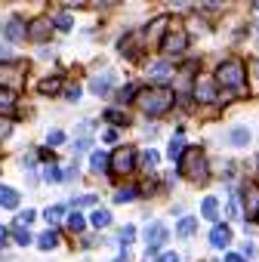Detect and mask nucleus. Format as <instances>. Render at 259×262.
I'll list each match as a JSON object with an SVG mask.
<instances>
[{
	"label": "nucleus",
	"mask_w": 259,
	"mask_h": 262,
	"mask_svg": "<svg viewBox=\"0 0 259 262\" xmlns=\"http://www.w3.org/2000/svg\"><path fill=\"white\" fill-rule=\"evenodd\" d=\"M136 102H139V108H142L148 117H161V114H167V111L173 108L176 96H173V90H167V86H148V90H142V93L136 96Z\"/></svg>",
	"instance_id": "1"
},
{
	"label": "nucleus",
	"mask_w": 259,
	"mask_h": 262,
	"mask_svg": "<svg viewBox=\"0 0 259 262\" xmlns=\"http://www.w3.org/2000/svg\"><path fill=\"white\" fill-rule=\"evenodd\" d=\"M179 173H182L188 182L207 185V179H210V164H207L204 151H198V148H185L182 158H179Z\"/></svg>",
	"instance_id": "2"
},
{
	"label": "nucleus",
	"mask_w": 259,
	"mask_h": 262,
	"mask_svg": "<svg viewBox=\"0 0 259 262\" xmlns=\"http://www.w3.org/2000/svg\"><path fill=\"white\" fill-rule=\"evenodd\" d=\"M216 80H219V86H225V90H244V83H247V68H244V62L241 59H225L219 68H216Z\"/></svg>",
	"instance_id": "3"
},
{
	"label": "nucleus",
	"mask_w": 259,
	"mask_h": 262,
	"mask_svg": "<svg viewBox=\"0 0 259 262\" xmlns=\"http://www.w3.org/2000/svg\"><path fill=\"white\" fill-rule=\"evenodd\" d=\"M108 167H111V176H117V179L130 176V173H133V167H136V151L130 148V145L117 148V151L108 158Z\"/></svg>",
	"instance_id": "4"
},
{
	"label": "nucleus",
	"mask_w": 259,
	"mask_h": 262,
	"mask_svg": "<svg viewBox=\"0 0 259 262\" xmlns=\"http://www.w3.org/2000/svg\"><path fill=\"white\" fill-rule=\"evenodd\" d=\"M25 83V68L19 62H0V86L4 90H19Z\"/></svg>",
	"instance_id": "5"
},
{
	"label": "nucleus",
	"mask_w": 259,
	"mask_h": 262,
	"mask_svg": "<svg viewBox=\"0 0 259 262\" xmlns=\"http://www.w3.org/2000/svg\"><path fill=\"white\" fill-rule=\"evenodd\" d=\"M167 241V228H164V222H152L148 228H145V256H155L158 253V247ZM158 259V256H155Z\"/></svg>",
	"instance_id": "6"
},
{
	"label": "nucleus",
	"mask_w": 259,
	"mask_h": 262,
	"mask_svg": "<svg viewBox=\"0 0 259 262\" xmlns=\"http://www.w3.org/2000/svg\"><path fill=\"white\" fill-rule=\"evenodd\" d=\"M185 47H188V34H185L182 28H176V31H170V34L164 37V53H167V56H179Z\"/></svg>",
	"instance_id": "7"
},
{
	"label": "nucleus",
	"mask_w": 259,
	"mask_h": 262,
	"mask_svg": "<svg viewBox=\"0 0 259 262\" xmlns=\"http://www.w3.org/2000/svg\"><path fill=\"white\" fill-rule=\"evenodd\" d=\"M4 34H7V40H10V43H19V40H25V34H28V25H25V19H10V22H7V28H4Z\"/></svg>",
	"instance_id": "8"
},
{
	"label": "nucleus",
	"mask_w": 259,
	"mask_h": 262,
	"mask_svg": "<svg viewBox=\"0 0 259 262\" xmlns=\"http://www.w3.org/2000/svg\"><path fill=\"white\" fill-rule=\"evenodd\" d=\"M111 86H114V71H102V74H96L93 83H90V90H93L96 96H108Z\"/></svg>",
	"instance_id": "9"
},
{
	"label": "nucleus",
	"mask_w": 259,
	"mask_h": 262,
	"mask_svg": "<svg viewBox=\"0 0 259 262\" xmlns=\"http://www.w3.org/2000/svg\"><path fill=\"white\" fill-rule=\"evenodd\" d=\"M244 204H247V219H256V213H259V188L256 185L244 188Z\"/></svg>",
	"instance_id": "10"
},
{
	"label": "nucleus",
	"mask_w": 259,
	"mask_h": 262,
	"mask_svg": "<svg viewBox=\"0 0 259 262\" xmlns=\"http://www.w3.org/2000/svg\"><path fill=\"white\" fill-rule=\"evenodd\" d=\"M210 244H213V247H228V244H231V228H228V225H216V228L210 231Z\"/></svg>",
	"instance_id": "11"
},
{
	"label": "nucleus",
	"mask_w": 259,
	"mask_h": 262,
	"mask_svg": "<svg viewBox=\"0 0 259 262\" xmlns=\"http://www.w3.org/2000/svg\"><path fill=\"white\" fill-rule=\"evenodd\" d=\"M195 96H198L201 102H213V99H216V83H213V80H198Z\"/></svg>",
	"instance_id": "12"
},
{
	"label": "nucleus",
	"mask_w": 259,
	"mask_h": 262,
	"mask_svg": "<svg viewBox=\"0 0 259 262\" xmlns=\"http://www.w3.org/2000/svg\"><path fill=\"white\" fill-rule=\"evenodd\" d=\"M28 34H31L34 40H47V37H50V22H47V19H34V22L28 25Z\"/></svg>",
	"instance_id": "13"
},
{
	"label": "nucleus",
	"mask_w": 259,
	"mask_h": 262,
	"mask_svg": "<svg viewBox=\"0 0 259 262\" xmlns=\"http://www.w3.org/2000/svg\"><path fill=\"white\" fill-rule=\"evenodd\" d=\"M182 151H185V139H182V129L170 139V148H167V155H170V161H179L182 158Z\"/></svg>",
	"instance_id": "14"
},
{
	"label": "nucleus",
	"mask_w": 259,
	"mask_h": 262,
	"mask_svg": "<svg viewBox=\"0 0 259 262\" xmlns=\"http://www.w3.org/2000/svg\"><path fill=\"white\" fill-rule=\"evenodd\" d=\"M228 142H231L234 148H244V145H250V129H244V126H234V129H231V136H228Z\"/></svg>",
	"instance_id": "15"
},
{
	"label": "nucleus",
	"mask_w": 259,
	"mask_h": 262,
	"mask_svg": "<svg viewBox=\"0 0 259 262\" xmlns=\"http://www.w3.org/2000/svg\"><path fill=\"white\" fill-rule=\"evenodd\" d=\"M201 213H204V219L216 222V219H219V201H216V198H204V204H201Z\"/></svg>",
	"instance_id": "16"
},
{
	"label": "nucleus",
	"mask_w": 259,
	"mask_h": 262,
	"mask_svg": "<svg viewBox=\"0 0 259 262\" xmlns=\"http://www.w3.org/2000/svg\"><path fill=\"white\" fill-rule=\"evenodd\" d=\"M108 158H111V155H105V151H93V155H90V170H93V173L108 170Z\"/></svg>",
	"instance_id": "17"
},
{
	"label": "nucleus",
	"mask_w": 259,
	"mask_h": 262,
	"mask_svg": "<svg viewBox=\"0 0 259 262\" xmlns=\"http://www.w3.org/2000/svg\"><path fill=\"white\" fill-rule=\"evenodd\" d=\"M0 207L16 210V207H19V191H13V188H0Z\"/></svg>",
	"instance_id": "18"
},
{
	"label": "nucleus",
	"mask_w": 259,
	"mask_h": 262,
	"mask_svg": "<svg viewBox=\"0 0 259 262\" xmlns=\"http://www.w3.org/2000/svg\"><path fill=\"white\" fill-rule=\"evenodd\" d=\"M148 74H152V77H158V80H164V77H170V74H173V68H170V62H155V65L148 68Z\"/></svg>",
	"instance_id": "19"
},
{
	"label": "nucleus",
	"mask_w": 259,
	"mask_h": 262,
	"mask_svg": "<svg viewBox=\"0 0 259 262\" xmlns=\"http://www.w3.org/2000/svg\"><path fill=\"white\" fill-rule=\"evenodd\" d=\"M56 244H59V234H56L53 228H50V231H44V234L37 237V247H40V250H53Z\"/></svg>",
	"instance_id": "20"
},
{
	"label": "nucleus",
	"mask_w": 259,
	"mask_h": 262,
	"mask_svg": "<svg viewBox=\"0 0 259 262\" xmlns=\"http://www.w3.org/2000/svg\"><path fill=\"white\" fill-rule=\"evenodd\" d=\"M62 216H65V207H62V204H53V207L44 210V219H47V222H59Z\"/></svg>",
	"instance_id": "21"
},
{
	"label": "nucleus",
	"mask_w": 259,
	"mask_h": 262,
	"mask_svg": "<svg viewBox=\"0 0 259 262\" xmlns=\"http://www.w3.org/2000/svg\"><path fill=\"white\" fill-rule=\"evenodd\" d=\"M195 225H198V219H191V216H185V219L179 222V228H176V234H179V237H191V231H195Z\"/></svg>",
	"instance_id": "22"
},
{
	"label": "nucleus",
	"mask_w": 259,
	"mask_h": 262,
	"mask_svg": "<svg viewBox=\"0 0 259 262\" xmlns=\"http://www.w3.org/2000/svg\"><path fill=\"white\" fill-rule=\"evenodd\" d=\"M13 105H16V99H13V93L10 90H4V86H0V111H13Z\"/></svg>",
	"instance_id": "23"
},
{
	"label": "nucleus",
	"mask_w": 259,
	"mask_h": 262,
	"mask_svg": "<svg viewBox=\"0 0 259 262\" xmlns=\"http://www.w3.org/2000/svg\"><path fill=\"white\" fill-rule=\"evenodd\" d=\"M90 222H93L96 228H105V225L111 222V213H108V210H96V213L90 216Z\"/></svg>",
	"instance_id": "24"
},
{
	"label": "nucleus",
	"mask_w": 259,
	"mask_h": 262,
	"mask_svg": "<svg viewBox=\"0 0 259 262\" xmlns=\"http://www.w3.org/2000/svg\"><path fill=\"white\" fill-rule=\"evenodd\" d=\"M68 228H71L74 234H80V231L87 228V219H83L80 213H71V216H68Z\"/></svg>",
	"instance_id": "25"
},
{
	"label": "nucleus",
	"mask_w": 259,
	"mask_h": 262,
	"mask_svg": "<svg viewBox=\"0 0 259 262\" xmlns=\"http://www.w3.org/2000/svg\"><path fill=\"white\" fill-rule=\"evenodd\" d=\"M53 25H56L59 31H71V25H74V22H71V16H68V13H59V16L53 19Z\"/></svg>",
	"instance_id": "26"
},
{
	"label": "nucleus",
	"mask_w": 259,
	"mask_h": 262,
	"mask_svg": "<svg viewBox=\"0 0 259 262\" xmlns=\"http://www.w3.org/2000/svg\"><path fill=\"white\" fill-rule=\"evenodd\" d=\"M62 90V80L59 77H53V80H44L40 83V93H47V96H53V93H59Z\"/></svg>",
	"instance_id": "27"
},
{
	"label": "nucleus",
	"mask_w": 259,
	"mask_h": 262,
	"mask_svg": "<svg viewBox=\"0 0 259 262\" xmlns=\"http://www.w3.org/2000/svg\"><path fill=\"white\" fill-rule=\"evenodd\" d=\"M158 158H161V155H158L155 148H148V151L142 155V167H145V170H155V167H158Z\"/></svg>",
	"instance_id": "28"
},
{
	"label": "nucleus",
	"mask_w": 259,
	"mask_h": 262,
	"mask_svg": "<svg viewBox=\"0 0 259 262\" xmlns=\"http://www.w3.org/2000/svg\"><path fill=\"white\" fill-rule=\"evenodd\" d=\"M44 179H47V182H56V185H59V182H62V170H59L56 164H50V167L44 170Z\"/></svg>",
	"instance_id": "29"
},
{
	"label": "nucleus",
	"mask_w": 259,
	"mask_h": 262,
	"mask_svg": "<svg viewBox=\"0 0 259 262\" xmlns=\"http://www.w3.org/2000/svg\"><path fill=\"white\" fill-rule=\"evenodd\" d=\"M136 198V188H120L114 191V204H126V201H133Z\"/></svg>",
	"instance_id": "30"
},
{
	"label": "nucleus",
	"mask_w": 259,
	"mask_h": 262,
	"mask_svg": "<svg viewBox=\"0 0 259 262\" xmlns=\"http://www.w3.org/2000/svg\"><path fill=\"white\" fill-rule=\"evenodd\" d=\"M133 237H136V228L133 225H123V231H120V244L126 247V244H133Z\"/></svg>",
	"instance_id": "31"
},
{
	"label": "nucleus",
	"mask_w": 259,
	"mask_h": 262,
	"mask_svg": "<svg viewBox=\"0 0 259 262\" xmlns=\"http://www.w3.org/2000/svg\"><path fill=\"white\" fill-rule=\"evenodd\" d=\"M99 198L96 194H83V198H74V207H96Z\"/></svg>",
	"instance_id": "32"
},
{
	"label": "nucleus",
	"mask_w": 259,
	"mask_h": 262,
	"mask_svg": "<svg viewBox=\"0 0 259 262\" xmlns=\"http://www.w3.org/2000/svg\"><path fill=\"white\" fill-rule=\"evenodd\" d=\"M65 142V133H62V129H53V133L47 136V145H62Z\"/></svg>",
	"instance_id": "33"
},
{
	"label": "nucleus",
	"mask_w": 259,
	"mask_h": 262,
	"mask_svg": "<svg viewBox=\"0 0 259 262\" xmlns=\"http://www.w3.org/2000/svg\"><path fill=\"white\" fill-rule=\"evenodd\" d=\"M105 117H108L111 123H126V114H123V111H114V108H111V111H105Z\"/></svg>",
	"instance_id": "34"
},
{
	"label": "nucleus",
	"mask_w": 259,
	"mask_h": 262,
	"mask_svg": "<svg viewBox=\"0 0 259 262\" xmlns=\"http://www.w3.org/2000/svg\"><path fill=\"white\" fill-rule=\"evenodd\" d=\"M28 222H34V213H31V210H25V213H19V216H16V225H19V228H25Z\"/></svg>",
	"instance_id": "35"
},
{
	"label": "nucleus",
	"mask_w": 259,
	"mask_h": 262,
	"mask_svg": "<svg viewBox=\"0 0 259 262\" xmlns=\"http://www.w3.org/2000/svg\"><path fill=\"white\" fill-rule=\"evenodd\" d=\"M16 244L28 247V244H31V234H28V231H16Z\"/></svg>",
	"instance_id": "36"
},
{
	"label": "nucleus",
	"mask_w": 259,
	"mask_h": 262,
	"mask_svg": "<svg viewBox=\"0 0 259 262\" xmlns=\"http://www.w3.org/2000/svg\"><path fill=\"white\" fill-rule=\"evenodd\" d=\"M158 262H182V259H179V253H161Z\"/></svg>",
	"instance_id": "37"
},
{
	"label": "nucleus",
	"mask_w": 259,
	"mask_h": 262,
	"mask_svg": "<svg viewBox=\"0 0 259 262\" xmlns=\"http://www.w3.org/2000/svg\"><path fill=\"white\" fill-rule=\"evenodd\" d=\"M228 216H231V219H238V216H241V210H238V201H234V198L228 201Z\"/></svg>",
	"instance_id": "38"
},
{
	"label": "nucleus",
	"mask_w": 259,
	"mask_h": 262,
	"mask_svg": "<svg viewBox=\"0 0 259 262\" xmlns=\"http://www.w3.org/2000/svg\"><path fill=\"white\" fill-rule=\"evenodd\" d=\"M65 96H68L71 102H77V99H80V90H77V86H68V90H65Z\"/></svg>",
	"instance_id": "39"
},
{
	"label": "nucleus",
	"mask_w": 259,
	"mask_h": 262,
	"mask_svg": "<svg viewBox=\"0 0 259 262\" xmlns=\"http://www.w3.org/2000/svg\"><path fill=\"white\" fill-rule=\"evenodd\" d=\"M40 161H47V164H53L56 158H53V151H50V148H44V151H40Z\"/></svg>",
	"instance_id": "40"
},
{
	"label": "nucleus",
	"mask_w": 259,
	"mask_h": 262,
	"mask_svg": "<svg viewBox=\"0 0 259 262\" xmlns=\"http://www.w3.org/2000/svg\"><path fill=\"white\" fill-rule=\"evenodd\" d=\"M225 262H247V259H244L241 253H228V256H225Z\"/></svg>",
	"instance_id": "41"
},
{
	"label": "nucleus",
	"mask_w": 259,
	"mask_h": 262,
	"mask_svg": "<svg viewBox=\"0 0 259 262\" xmlns=\"http://www.w3.org/2000/svg\"><path fill=\"white\" fill-rule=\"evenodd\" d=\"M105 142H117V129H105Z\"/></svg>",
	"instance_id": "42"
},
{
	"label": "nucleus",
	"mask_w": 259,
	"mask_h": 262,
	"mask_svg": "<svg viewBox=\"0 0 259 262\" xmlns=\"http://www.w3.org/2000/svg\"><path fill=\"white\" fill-rule=\"evenodd\" d=\"M87 148H90V139H80V142L74 145V151H87Z\"/></svg>",
	"instance_id": "43"
},
{
	"label": "nucleus",
	"mask_w": 259,
	"mask_h": 262,
	"mask_svg": "<svg viewBox=\"0 0 259 262\" xmlns=\"http://www.w3.org/2000/svg\"><path fill=\"white\" fill-rule=\"evenodd\" d=\"M7 241H10V234H7V228H4V225H0V247H4Z\"/></svg>",
	"instance_id": "44"
},
{
	"label": "nucleus",
	"mask_w": 259,
	"mask_h": 262,
	"mask_svg": "<svg viewBox=\"0 0 259 262\" xmlns=\"http://www.w3.org/2000/svg\"><path fill=\"white\" fill-rule=\"evenodd\" d=\"M114 262H130V253H126V250H123V253H120V256H117V259H114Z\"/></svg>",
	"instance_id": "45"
},
{
	"label": "nucleus",
	"mask_w": 259,
	"mask_h": 262,
	"mask_svg": "<svg viewBox=\"0 0 259 262\" xmlns=\"http://www.w3.org/2000/svg\"><path fill=\"white\" fill-rule=\"evenodd\" d=\"M170 4H173V7H185V4H188V0H170Z\"/></svg>",
	"instance_id": "46"
},
{
	"label": "nucleus",
	"mask_w": 259,
	"mask_h": 262,
	"mask_svg": "<svg viewBox=\"0 0 259 262\" xmlns=\"http://www.w3.org/2000/svg\"><path fill=\"white\" fill-rule=\"evenodd\" d=\"M7 53H10V50H7V47H0V56H7Z\"/></svg>",
	"instance_id": "47"
},
{
	"label": "nucleus",
	"mask_w": 259,
	"mask_h": 262,
	"mask_svg": "<svg viewBox=\"0 0 259 262\" xmlns=\"http://www.w3.org/2000/svg\"><path fill=\"white\" fill-rule=\"evenodd\" d=\"M99 4H105V7H108V4H114V0H99Z\"/></svg>",
	"instance_id": "48"
},
{
	"label": "nucleus",
	"mask_w": 259,
	"mask_h": 262,
	"mask_svg": "<svg viewBox=\"0 0 259 262\" xmlns=\"http://www.w3.org/2000/svg\"><path fill=\"white\" fill-rule=\"evenodd\" d=\"M256 40H259V22H256Z\"/></svg>",
	"instance_id": "49"
},
{
	"label": "nucleus",
	"mask_w": 259,
	"mask_h": 262,
	"mask_svg": "<svg viewBox=\"0 0 259 262\" xmlns=\"http://www.w3.org/2000/svg\"><path fill=\"white\" fill-rule=\"evenodd\" d=\"M253 7H256V10H259V0H253Z\"/></svg>",
	"instance_id": "50"
}]
</instances>
